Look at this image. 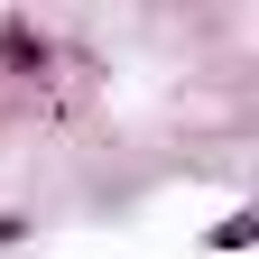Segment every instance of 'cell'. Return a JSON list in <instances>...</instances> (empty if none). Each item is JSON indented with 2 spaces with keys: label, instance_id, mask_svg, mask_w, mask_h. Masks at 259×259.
<instances>
[{
  "label": "cell",
  "instance_id": "6da1fadb",
  "mask_svg": "<svg viewBox=\"0 0 259 259\" xmlns=\"http://www.w3.org/2000/svg\"><path fill=\"white\" fill-rule=\"evenodd\" d=\"M19 232H28V222H19V213H0V250H10V241H19Z\"/></svg>",
  "mask_w": 259,
  "mask_h": 259
}]
</instances>
